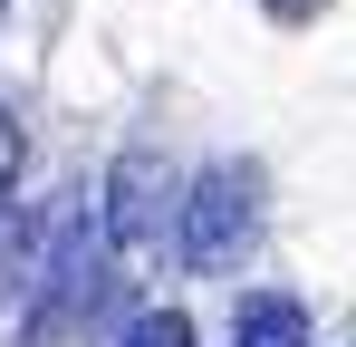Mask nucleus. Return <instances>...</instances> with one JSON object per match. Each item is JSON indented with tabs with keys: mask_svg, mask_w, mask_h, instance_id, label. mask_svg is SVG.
Segmentation results:
<instances>
[{
	"mask_svg": "<svg viewBox=\"0 0 356 347\" xmlns=\"http://www.w3.org/2000/svg\"><path fill=\"white\" fill-rule=\"evenodd\" d=\"M19 164H29V145H19V116L0 107V213H10V193H19Z\"/></svg>",
	"mask_w": 356,
	"mask_h": 347,
	"instance_id": "39448f33",
	"label": "nucleus"
},
{
	"mask_svg": "<svg viewBox=\"0 0 356 347\" xmlns=\"http://www.w3.org/2000/svg\"><path fill=\"white\" fill-rule=\"evenodd\" d=\"M260 231H270V174L222 155V164H202L183 183L174 203V251L193 270H241L250 251H260Z\"/></svg>",
	"mask_w": 356,
	"mask_h": 347,
	"instance_id": "f257e3e1",
	"label": "nucleus"
},
{
	"mask_svg": "<svg viewBox=\"0 0 356 347\" xmlns=\"http://www.w3.org/2000/svg\"><path fill=\"white\" fill-rule=\"evenodd\" d=\"M270 10H308V0H270Z\"/></svg>",
	"mask_w": 356,
	"mask_h": 347,
	"instance_id": "423d86ee",
	"label": "nucleus"
},
{
	"mask_svg": "<svg viewBox=\"0 0 356 347\" xmlns=\"http://www.w3.org/2000/svg\"><path fill=\"white\" fill-rule=\"evenodd\" d=\"M125 347H193V318H183V309H135Z\"/></svg>",
	"mask_w": 356,
	"mask_h": 347,
	"instance_id": "20e7f679",
	"label": "nucleus"
},
{
	"mask_svg": "<svg viewBox=\"0 0 356 347\" xmlns=\"http://www.w3.org/2000/svg\"><path fill=\"white\" fill-rule=\"evenodd\" d=\"M0 10H10V0H0Z\"/></svg>",
	"mask_w": 356,
	"mask_h": 347,
	"instance_id": "0eeeda50",
	"label": "nucleus"
},
{
	"mask_svg": "<svg viewBox=\"0 0 356 347\" xmlns=\"http://www.w3.org/2000/svg\"><path fill=\"white\" fill-rule=\"evenodd\" d=\"M232 347H318V328H308V309L289 289H250L232 309Z\"/></svg>",
	"mask_w": 356,
	"mask_h": 347,
	"instance_id": "7ed1b4c3",
	"label": "nucleus"
},
{
	"mask_svg": "<svg viewBox=\"0 0 356 347\" xmlns=\"http://www.w3.org/2000/svg\"><path fill=\"white\" fill-rule=\"evenodd\" d=\"M174 203L183 183L164 174V155H125L116 183H106V213H97V231H106V261H164V241H174Z\"/></svg>",
	"mask_w": 356,
	"mask_h": 347,
	"instance_id": "f03ea898",
	"label": "nucleus"
}]
</instances>
